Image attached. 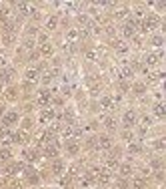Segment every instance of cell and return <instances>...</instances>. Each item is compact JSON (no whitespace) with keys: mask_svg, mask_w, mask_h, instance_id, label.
Returning <instances> with one entry per match:
<instances>
[{"mask_svg":"<svg viewBox=\"0 0 166 189\" xmlns=\"http://www.w3.org/2000/svg\"><path fill=\"white\" fill-rule=\"evenodd\" d=\"M18 121V113H6L4 115V119H2V123H4V127H8V125H14V123Z\"/></svg>","mask_w":166,"mask_h":189,"instance_id":"1","label":"cell"},{"mask_svg":"<svg viewBox=\"0 0 166 189\" xmlns=\"http://www.w3.org/2000/svg\"><path fill=\"white\" fill-rule=\"evenodd\" d=\"M142 26H144V30H154L158 26V18H156V16H148V18L144 20Z\"/></svg>","mask_w":166,"mask_h":189,"instance_id":"2","label":"cell"},{"mask_svg":"<svg viewBox=\"0 0 166 189\" xmlns=\"http://www.w3.org/2000/svg\"><path fill=\"white\" fill-rule=\"evenodd\" d=\"M134 121H136V115H134V111H126V113H124V125H126V127H132Z\"/></svg>","mask_w":166,"mask_h":189,"instance_id":"3","label":"cell"},{"mask_svg":"<svg viewBox=\"0 0 166 189\" xmlns=\"http://www.w3.org/2000/svg\"><path fill=\"white\" fill-rule=\"evenodd\" d=\"M132 185H134V189H144L146 187V179H144V177H136V179L132 181Z\"/></svg>","mask_w":166,"mask_h":189,"instance_id":"4","label":"cell"},{"mask_svg":"<svg viewBox=\"0 0 166 189\" xmlns=\"http://www.w3.org/2000/svg\"><path fill=\"white\" fill-rule=\"evenodd\" d=\"M48 101H50V93L42 91V93H40V97H38V103H40V105H46Z\"/></svg>","mask_w":166,"mask_h":189,"instance_id":"5","label":"cell"},{"mask_svg":"<svg viewBox=\"0 0 166 189\" xmlns=\"http://www.w3.org/2000/svg\"><path fill=\"white\" fill-rule=\"evenodd\" d=\"M44 155H46V157H56V155H58V149H56L54 145H48L46 151H44Z\"/></svg>","mask_w":166,"mask_h":189,"instance_id":"6","label":"cell"},{"mask_svg":"<svg viewBox=\"0 0 166 189\" xmlns=\"http://www.w3.org/2000/svg\"><path fill=\"white\" fill-rule=\"evenodd\" d=\"M66 151L70 153V155H76V153H78V145H76V141H70V143H68Z\"/></svg>","mask_w":166,"mask_h":189,"instance_id":"7","label":"cell"},{"mask_svg":"<svg viewBox=\"0 0 166 189\" xmlns=\"http://www.w3.org/2000/svg\"><path fill=\"white\" fill-rule=\"evenodd\" d=\"M52 171L56 175H60L62 171H64V165H62V161H54V165H52Z\"/></svg>","mask_w":166,"mask_h":189,"instance_id":"8","label":"cell"},{"mask_svg":"<svg viewBox=\"0 0 166 189\" xmlns=\"http://www.w3.org/2000/svg\"><path fill=\"white\" fill-rule=\"evenodd\" d=\"M98 145L102 147V149H108V147H110V139H108V137H98Z\"/></svg>","mask_w":166,"mask_h":189,"instance_id":"9","label":"cell"},{"mask_svg":"<svg viewBox=\"0 0 166 189\" xmlns=\"http://www.w3.org/2000/svg\"><path fill=\"white\" fill-rule=\"evenodd\" d=\"M100 105H102L104 109H112V99H110V97H102Z\"/></svg>","mask_w":166,"mask_h":189,"instance_id":"10","label":"cell"},{"mask_svg":"<svg viewBox=\"0 0 166 189\" xmlns=\"http://www.w3.org/2000/svg\"><path fill=\"white\" fill-rule=\"evenodd\" d=\"M40 53H42L44 56H50V54H52V46H50V44H42V49H40Z\"/></svg>","mask_w":166,"mask_h":189,"instance_id":"11","label":"cell"},{"mask_svg":"<svg viewBox=\"0 0 166 189\" xmlns=\"http://www.w3.org/2000/svg\"><path fill=\"white\" fill-rule=\"evenodd\" d=\"M52 117H54V111H52V109H50V111H44V113H42V121H48V119H52Z\"/></svg>","mask_w":166,"mask_h":189,"instance_id":"12","label":"cell"},{"mask_svg":"<svg viewBox=\"0 0 166 189\" xmlns=\"http://www.w3.org/2000/svg\"><path fill=\"white\" fill-rule=\"evenodd\" d=\"M26 78H28V81H34V78H36V71H28V73H26Z\"/></svg>","mask_w":166,"mask_h":189,"instance_id":"13","label":"cell"},{"mask_svg":"<svg viewBox=\"0 0 166 189\" xmlns=\"http://www.w3.org/2000/svg\"><path fill=\"white\" fill-rule=\"evenodd\" d=\"M106 127H108V129H114V127H116V121H114V119H106Z\"/></svg>","mask_w":166,"mask_h":189,"instance_id":"14","label":"cell"},{"mask_svg":"<svg viewBox=\"0 0 166 189\" xmlns=\"http://www.w3.org/2000/svg\"><path fill=\"white\" fill-rule=\"evenodd\" d=\"M152 42H154V46H160V44H162V36H154Z\"/></svg>","mask_w":166,"mask_h":189,"instance_id":"15","label":"cell"},{"mask_svg":"<svg viewBox=\"0 0 166 189\" xmlns=\"http://www.w3.org/2000/svg\"><path fill=\"white\" fill-rule=\"evenodd\" d=\"M10 157V151H0V159L4 161V159H8Z\"/></svg>","mask_w":166,"mask_h":189,"instance_id":"16","label":"cell"},{"mask_svg":"<svg viewBox=\"0 0 166 189\" xmlns=\"http://www.w3.org/2000/svg\"><path fill=\"white\" fill-rule=\"evenodd\" d=\"M134 91H136L138 95H140V93L144 91V85H134Z\"/></svg>","mask_w":166,"mask_h":189,"instance_id":"17","label":"cell"},{"mask_svg":"<svg viewBox=\"0 0 166 189\" xmlns=\"http://www.w3.org/2000/svg\"><path fill=\"white\" fill-rule=\"evenodd\" d=\"M120 171H122V175H130V167H128V165H124Z\"/></svg>","mask_w":166,"mask_h":189,"instance_id":"18","label":"cell"},{"mask_svg":"<svg viewBox=\"0 0 166 189\" xmlns=\"http://www.w3.org/2000/svg\"><path fill=\"white\" fill-rule=\"evenodd\" d=\"M156 115H158V117L164 115V111H162V105H156Z\"/></svg>","mask_w":166,"mask_h":189,"instance_id":"19","label":"cell"},{"mask_svg":"<svg viewBox=\"0 0 166 189\" xmlns=\"http://www.w3.org/2000/svg\"><path fill=\"white\" fill-rule=\"evenodd\" d=\"M54 24H56V20H54V18H50V20H48V28H52Z\"/></svg>","mask_w":166,"mask_h":189,"instance_id":"20","label":"cell"},{"mask_svg":"<svg viewBox=\"0 0 166 189\" xmlns=\"http://www.w3.org/2000/svg\"><path fill=\"white\" fill-rule=\"evenodd\" d=\"M4 135H6V129H4V127H0V139H2Z\"/></svg>","mask_w":166,"mask_h":189,"instance_id":"21","label":"cell"},{"mask_svg":"<svg viewBox=\"0 0 166 189\" xmlns=\"http://www.w3.org/2000/svg\"><path fill=\"white\" fill-rule=\"evenodd\" d=\"M0 115H2V109H0Z\"/></svg>","mask_w":166,"mask_h":189,"instance_id":"22","label":"cell"}]
</instances>
